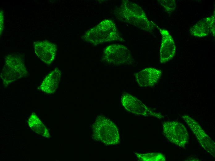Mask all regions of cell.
<instances>
[{"instance_id": "1", "label": "cell", "mask_w": 215, "mask_h": 161, "mask_svg": "<svg viewBox=\"0 0 215 161\" xmlns=\"http://www.w3.org/2000/svg\"><path fill=\"white\" fill-rule=\"evenodd\" d=\"M114 13L119 20L142 31L152 32L156 26L148 18L144 10L139 5L129 0L122 1Z\"/></svg>"}, {"instance_id": "2", "label": "cell", "mask_w": 215, "mask_h": 161, "mask_svg": "<svg viewBox=\"0 0 215 161\" xmlns=\"http://www.w3.org/2000/svg\"><path fill=\"white\" fill-rule=\"evenodd\" d=\"M81 38L83 40L94 46L114 41H124L114 22L110 19L103 20L86 32Z\"/></svg>"}, {"instance_id": "3", "label": "cell", "mask_w": 215, "mask_h": 161, "mask_svg": "<svg viewBox=\"0 0 215 161\" xmlns=\"http://www.w3.org/2000/svg\"><path fill=\"white\" fill-rule=\"evenodd\" d=\"M93 138L106 145H114L120 142L118 129L110 119L99 116L92 125Z\"/></svg>"}, {"instance_id": "4", "label": "cell", "mask_w": 215, "mask_h": 161, "mask_svg": "<svg viewBox=\"0 0 215 161\" xmlns=\"http://www.w3.org/2000/svg\"><path fill=\"white\" fill-rule=\"evenodd\" d=\"M27 73L23 61L19 56L9 54L5 58V64L0 74L5 87L26 76Z\"/></svg>"}, {"instance_id": "5", "label": "cell", "mask_w": 215, "mask_h": 161, "mask_svg": "<svg viewBox=\"0 0 215 161\" xmlns=\"http://www.w3.org/2000/svg\"><path fill=\"white\" fill-rule=\"evenodd\" d=\"M103 60L117 66L132 65L135 60L130 51L123 45L113 44L107 46L103 51Z\"/></svg>"}, {"instance_id": "6", "label": "cell", "mask_w": 215, "mask_h": 161, "mask_svg": "<svg viewBox=\"0 0 215 161\" xmlns=\"http://www.w3.org/2000/svg\"><path fill=\"white\" fill-rule=\"evenodd\" d=\"M162 128L164 135L168 141L178 146L185 148L189 137L182 124L174 121H165L162 124Z\"/></svg>"}, {"instance_id": "7", "label": "cell", "mask_w": 215, "mask_h": 161, "mask_svg": "<svg viewBox=\"0 0 215 161\" xmlns=\"http://www.w3.org/2000/svg\"><path fill=\"white\" fill-rule=\"evenodd\" d=\"M121 101L123 107L129 112L138 115L153 116L159 119L164 117L160 113L154 111L140 100L129 94H123Z\"/></svg>"}, {"instance_id": "8", "label": "cell", "mask_w": 215, "mask_h": 161, "mask_svg": "<svg viewBox=\"0 0 215 161\" xmlns=\"http://www.w3.org/2000/svg\"><path fill=\"white\" fill-rule=\"evenodd\" d=\"M182 118L194 134L202 147L215 158V142L205 133L195 120L186 115H183Z\"/></svg>"}, {"instance_id": "9", "label": "cell", "mask_w": 215, "mask_h": 161, "mask_svg": "<svg viewBox=\"0 0 215 161\" xmlns=\"http://www.w3.org/2000/svg\"><path fill=\"white\" fill-rule=\"evenodd\" d=\"M157 27L162 37L159 61L160 63L163 64L173 58L175 53L176 47L174 40L168 31Z\"/></svg>"}, {"instance_id": "10", "label": "cell", "mask_w": 215, "mask_h": 161, "mask_svg": "<svg viewBox=\"0 0 215 161\" xmlns=\"http://www.w3.org/2000/svg\"><path fill=\"white\" fill-rule=\"evenodd\" d=\"M35 53L38 57L48 65L53 62L55 58L57 46L48 41H38L34 42Z\"/></svg>"}, {"instance_id": "11", "label": "cell", "mask_w": 215, "mask_h": 161, "mask_svg": "<svg viewBox=\"0 0 215 161\" xmlns=\"http://www.w3.org/2000/svg\"><path fill=\"white\" fill-rule=\"evenodd\" d=\"M162 71L154 67H149L134 74L136 81L139 86L151 87L156 84L160 78Z\"/></svg>"}, {"instance_id": "12", "label": "cell", "mask_w": 215, "mask_h": 161, "mask_svg": "<svg viewBox=\"0 0 215 161\" xmlns=\"http://www.w3.org/2000/svg\"><path fill=\"white\" fill-rule=\"evenodd\" d=\"M215 15L203 18L198 21L190 29L192 35L197 37H204L209 34L215 36Z\"/></svg>"}, {"instance_id": "13", "label": "cell", "mask_w": 215, "mask_h": 161, "mask_svg": "<svg viewBox=\"0 0 215 161\" xmlns=\"http://www.w3.org/2000/svg\"><path fill=\"white\" fill-rule=\"evenodd\" d=\"M61 75L60 70L55 68L44 78L38 89L47 94L54 93L58 87Z\"/></svg>"}, {"instance_id": "14", "label": "cell", "mask_w": 215, "mask_h": 161, "mask_svg": "<svg viewBox=\"0 0 215 161\" xmlns=\"http://www.w3.org/2000/svg\"><path fill=\"white\" fill-rule=\"evenodd\" d=\"M28 124L30 128L35 133L46 137H49L48 129L35 114L32 113L30 116Z\"/></svg>"}, {"instance_id": "15", "label": "cell", "mask_w": 215, "mask_h": 161, "mask_svg": "<svg viewBox=\"0 0 215 161\" xmlns=\"http://www.w3.org/2000/svg\"><path fill=\"white\" fill-rule=\"evenodd\" d=\"M138 159L142 161H165L166 159L162 153H152L147 154L135 153Z\"/></svg>"}, {"instance_id": "16", "label": "cell", "mask_w": 215, "mask_h": 161, "mask_svg": "<svg viewBox=\"0 0 215 161\" xmlns=\"http://www.w3.org/2000/svg\"><path fill=\"white\" fill-rule=\"evenodd\" d=\"M158 1L168 14L172 13L175 9L176 3L175 0H158Z\"/></svg>"}, {"instance_id": "17", "label": "cell", "mask_w": 215, "mask_h": 161, "mask_svg": "<svg viewBox=\"0 0 215 161\" xmlns=\"http://www.w3.org/2000/svg\"><path fill=\"white\" fill-rule=\"evenodd\" d=\"M3 12L1 10L0 11V35L2 33L4 26V18Z\"/></svg>"}]
</instances>
